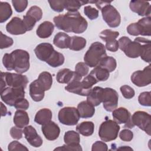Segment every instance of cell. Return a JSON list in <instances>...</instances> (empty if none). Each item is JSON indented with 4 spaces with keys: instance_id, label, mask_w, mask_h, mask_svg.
I'll return each instance as SVG.
<instances>
[{
    "instance_id": "1",
    "label": "cell",
    "mask_w": 151,
    "mask_h": 151,
    "mask_svg": "<svg viewBox=\"0 0 151 151\" xmlns=\"http://www.w3.org/2000/svg\"><path fill=\"white\" fill-rule=\"evenodd\" d=\"M55 27L66 32L81 34L87 28L86 19L78 11L68 12L64 15H59L54 18Z\"/></svg>"
},
{
    "instance_id": "2",
    "label": "cell",
    "mask_w": 151,
    "mask_h": 151,
    "mask_svg": "<svg viewBox=\"0 0 151 151\" xmlns=\"http://www.w3.org/2000/svg\"><path fill=\"white\" fill-rule=\"evenodd\" d=\"M107 56L105 46L100 42H94L90 45L84 57V63L90 67L99 65L102 58Z\"/></svg>"
},
{
    "instance_id": "3",
    "label": "cell",
    "mask_w": 151,
    "mask_h": 151,
    "mask_svg": "<svg viewBox=\"0 0 151 151\" xmlns=\"http://www.w3.org/2000/svg\"><path fill=\"white\" fill-rule=\"evenodd\" d=\"M120 130V126L114 120H107L100 126L99 135L104 142H110L115 140Z\"/></svg>"
},
{
    "instance_id": "4",
    "label": "cell",
    "mask_w": 151,
    "mask_h": 151,
    "mask_svg": "<svg viewBox=\"0 0 151 151\" xmlns=\"http://www.w3.org/2000/svg\"><path fill=\"white\" fill-rule=\"evenodd\" d=\"M14 63V70L19 74H22L29 68V54L24 50L17 49L11 53Z\"/></svg>"
},
{
    "instance_id": "5",
    "label": "cell",
    "mask_w": 151,
    "mask_h": 151,
    "mask_svg": "<svg viewBox=\"0 0 151 151\" xmlns=\"http://www.w3.org/2000/svg\"><path fill=\"white\" fill-rule=\"evenodd\" d=\"M77 109L74 107H65L61 109L58 114L59 122L67 126H74L77 124L80 119Z\"/></svg>"
},
{
    "instance_id": "6",
    "label": "cell",
    "mask_w": 151,
    "mask_h": 151,
    "mask_svg": "<svg viewBox=\"0 0 151 151\" xmlns=\"http://www.w3.org/2000/svg\"><path fill=\"white\" fill-rule=\"evenodd\" d=\"M107 4L101 9L103 20L111 28H116L120 25L121 17L117 10L111 5Z\"/></svg>"
},
{
    "instance_id": "7",
    "label": "cell",
    "mask_w": 151,
    "mask_h": 151,
    "mask_svg": "<svg viewBox=\"0 0 151 151\" xmlns=\"http://www.w3.org/2000/svg\"><path fill=\"white\" fill-rule=\"evenodd\" d=\"M1 78L4 80L7 86L14 88H25L28 82L27 77L19 73L1 72Z\"/></svg>"
},
{
    "instance_id": "8",
    "label": "cell",
    "mask_w": 151,
    "mask_h": 151,
    "mask_svg": "<svg viewBox=\"0 0 151 151\" xmlns=\"http://www.w3.org/2000/svg\"><path fill=\"white\" fill-rule=\"evenodd\" d=\"M131 122L133 126H137L148 135L151 134V116L147 113L143 111H135L131 117Z\"/></svg>"
},
{
    "instance_id": "9",
    "label": "cell",
    "mask_w": 151,
    "mask_h": 151,
    "mask_svg": "<svg viewBox=\"0 0 151 151\" xmlns=\"http://www.w3.org/2000/svg\"><path fill=\"white\" fill-rule=\"evenodd\" d=\"M25 97V91L23 88H14L8 87L1 91V98L6 104L14 106L15 102Z\"/></svg>"
},
{
    "instance_id": "10",
    "label": "cell",
    "mask_w": 151,
    "mask_h": 151,
    "mask_svg": "<svg viewBox=\"0 0 151 151\" xmlns=\"http://www.w3.org/2000/svg\"><path fill=\"white\" fill-rule=\"evenodd\" d=\"M119 95L117 91L111 88L106 87L103 88L102 103L103 107L107 111H112L116 109L118 104Z\"/></svg>"
},
{
    "instance_id": "11",
    "label": "cell",
    "mask_w": 151,
    "mask_h": 151,
    "mask_svg": "<svg viewBox=\"0 0 151 151\" xmlns=\"http://www.w3.org/2000/svg\"><path fill=\"white\" fill-rule=\"evenodd\" d=\"M147 40L143 37H137L133 41L130 40L122 51L129 58H137L142 53V44Z\"/></svg>"
},
{
    "instance_id": "12",
    "label": "cell",
    "mask_w": 151,
    "mask_h": 151,
    "mask_svg": "<svg viewBox=\"0 0 151 151\" xmlns=\"http://www.w3.org/2000/svg\"><path fill=\"white\" fill-rule=\"evenodd\" d=\"M131 81L138 87H144L151 83V67L150 64L143 70L134 71L131 76Z\"/></svg>"
},
{
    "instance_id": "13",
    "label": "cell",
    "mask_w": 151,
    "mask_h": 151,
    "mask_svg": "<svg viewBox=\"0 0 151 151\" xmlns=\"http://www.w3.org/2000/svg\"><path fill=\"white\" fill-rule=\"evenodd\" d=\"M112 116L114 120L119 124H126L125 127L133 128L134 126L131 122V114L124 107L115 109L112 111Z\"/></svg>"
},
{
    "instance_id": "14",
    "label": "cell",
    "mask_w": 151,
    "mask_h": 151,
    "mask_svg": "<svg viewBox=\"0 0 151 151\" xmlns=\"http://www.w3.org/2000/svg\"><path fill=\"white\" fill-rule=\"evenodd\" d=\"M55 51L52 45L47 42L41 43L34 49L37 57L40 60L45 62H47L52 57Z\"/></svg>"
},
{
    "instance_id": "15",
    "label": "cell",
    "mask_w": 151,
    "mask_h": 151,
    "mask_svg": "<svg viewBox=\"0 0 151 151\" xmlns=\"http://www.w3.org/2000/svg\"><path fill=\"white\" fill-rule=\"evenodd\" d=\"M23 132L26 140L32 146L38 147L42 145V139L34 127L31 125L27 126L24 127Z\"/></svg>"
},
{
    "instance_id": "16",
    "label": "cell",
    "mask_w": 151,
    "mask_h": 151,
    "mask_svg": "<svg viewBox=\"0 0 151 151\" xmlns=\"http://www.w3.org/2000/svg\"><path fill=\"white\" fill-rule=\"evenodd\" d=\"M130 9L140 16L150 17V5L149 2L145 1H131L129 5Z\"/></svg>"
},
{
    "instance_id": "17",
    "label": "cell",
    "mask_w": 151,
    "mask_h": 151,
    "mask_svg": "<svg viewBox=\"0 0 151 151\" xmlns=\"http://www.w3.org/2000/svg\"><path fill=\"white\" fill-rule=\"evenodd\" d=\"M6 30L12 35H21L27 32L23 21L17 17L12 18L6 24Z\"/></svg>"
},
{
    "instance_id": "18",
    "label": "cell",
    "mask_w": 151,
    "mask_h": 151,
    "mask_svg": "<svg viewBox=\"0 0 151 151\" xmlns=\"http://www.w3.org/2000/svg\"><path fill=\"white\" fill-rule=\"evenodd\" d=\"M82 76L76 71H73L68 68H63L57 73V81L62 84H68L74 80H81Z\"/></svg>"
},
{
    "instance_id": "19",
    "label": "cell",
    "mask_w": 151,
    "mask_h": 151,
    "mask_svg": "<svg viewBox=\"0 0 151 151\" xmlns=\"http://www.w3.org/2000/svg\"><path fill=\"white\" fill-rule=\"evenodd\" d=\"M41 130L45 137L48 140H54L57 139L60 133L59 126L51 120L42 125Z\"/></svg>"
},
{
    "instance_id": "20",
    "label": "cell",
    "mask_w": 151,
    "mask_h": 151,
    "mask_svg": "<svg viewBox=\"0 0 151 151\" xmlns=\"http://www.w3.org/2000/svg\"><path fill=\"white\" fill-rule=\"evenodd\" d=\"M29 95L34 101L38 102L44 99L45 90L38 83L37 80H35L29 84Z\"/></svg>"
},
{
    "instance_id": "21",
    "label": "cell",
    "mask_w": 151,
    "mask_h": 151,
    "mask_svg": "<svg viewBox=\"0 0 151 151\" xmlns=\"http://www.w3.org/2000/svg\"><path fill=\"white\" fill-rule=\"evenodd\" d=\"M65 89L68 92L77 94L80 96H87L90 93L89 90H86L82 85L81 81L80 80H74L70 83L67 84V86H65Z\"/></svg>"
},
{
    "instance_id": "22",
    "label": "cell",
    "mask_w": 151,
    "mask_h": 151,
    "mask_svg": "<svg viewBox=\"0 0 151 151\" xmlns=\"http://www.w3.org/2000/svg\"><path fill=\"white\" fill-rule=\"evenodd\" d=\"M103 88L96 86L91 88V91L87 96V101L93 106H97L102 102Z\"/></svg>"
},
{
    "instance_id": "23",
    "label": "cell",
    "mask_w": 151,
    "mask_h": 151,
    "mask_svg": "<svg viewBox=\"0 0 151 151\" xmlns=\"http://www.w3.org/2000/svg\"><path fill=\"white\" fill-rule=\"evenodd\" d=\"M77 110L80 117L83 119L90 118L93 116L95 113L94 106L88 103L87 101L80 102L77 106Z\"/></svg>"
},
{
    "instance_id": "24",
    "label": "cell",
    "mask_w": 151,
    "mask_h": 151,
    "mask_svg": "<svg viewBox=\"0 0 151 151\" xmlns=\"http://www.w3.org/2000/svg\"><path fill=\"white\" fill-rule=\"evenodd\" d=\"M54 29V24L50 21H45L38 26L36 30V34L41 38H47L51 35Z\"/></svg>"
},
{
    "instance_id": "25",
    "label": "cell",
    "mask_w": 151,
    "mask_h": 151,
    "mask_svg": "<svg viewBox=\"0 0 151 151\" xmlns=\"http://www.w3.org/2000/svg\"><path fill=\"white\" fill-rule=\"evenodd\" d=\"M13 121L17 127L22 129L28 124L29 119L28 113L25 110H18L15 113Z\"/></svg>"
},
{
    "instance_id": "26",
    "label": "cell",
    "mask_w": 151,
    "mask_h": 151,
    "mask_svg": "<svg viewBox=\"0 0 151 151\" xmlns=\"http://www.w3.org/2000/svg\"><path fill=\"white\" fill-rule=\"evenodd\" d=\"M52 111L48 109L44 108L37 112L35 116L34 121L38 124L43 125L50 122L52 119Z\"/></svg>"
},
{
    "instance_id": "27",
    "label": "cell",
    "mask_w": 151,
    "mask_h": 151,
    "mask_svg": "<svg viewBox=\"0 0 151 151\" xmlns=\"http://www.w3.org/2000/svg\"><path fill=\"white\" fill-rule=\"evenodd\" d=\"M71 37L66 33L59 32L53 39V44L59 48H68L69 47Z\"/></svg>"
},
{
    "instance_id": "28",
    "label": "cell",
    "mask_w": 151,
    "mask_h": 151,
    "mask_svg": "<svg viewBox=\"0 0 151 151\" xmlns=\"http://www.w3.org/2000/svg\"><path fill=\"white\" fill-rule=\"evenodd\" d=\"M38 83L45 91L50 89L52 84V78L51 74L47 71L41 73L37 79Z\"/></svg>"
},
{
    "instance_id": "29",
    "label": "cell",
    "mask_w": 151,
    "mask_h": 151,
    "mask_svg": "<svg viewBox=\"0 0 151 151\" xmlns=\"http://www.w3.org/2000/svg\"><path fill=\"white\" fill-rule=\"evenodd\" d=\"M76 130L78 133L84 136H91L94 130V124L92 122H83L76 127Z\"/></svg>"
},
{
    "instance_id": "30",
    "label": "cell",
    "mask_w": 151,
    "mask_h": 151,
    "mask_svg": "<svg viewBox=\"0 0 151 151\" xmlns=\"http://www.w3.org/2000/svg\"><path fill=\"white\" fill-rule=\"evenodd\" d=\"M90 74L93 76L98 82L104 81L109 78L110 72L101 67L97 66L91 71Z\"/></svg>"
},
{
    "instance_id": "31",
    "label": "cell",
    "mask_w": 151,
    "mask_h": 151,
    "mask_svg": "<svg viewBox=\"0 0 151 151\" xmlns=\"http://www.w3.org/2000/svg\"><path fill=\"white\" fill-rule=\"evenodd\" d=\"M86 40L84 38L73 36L70 38L68 48L73 51H80L86 47Z\"/></svg>"
},
{
    "instance_id": "32",
    "label": "cell",
    "mask_w": 151,
    "mask_h": 151,
    "mask_svg": "<svg viewBox=\"0 0 151 151\" xmlns=\"http://www.w3.org/2000/svg\"><path fill=\"white\" fill-rule=\"evenodd\" d=\"M140 29V35L143 36H150L151 34V18L150 17H144L137 22Z\"/></svg>"
},
{
    "instance_id": "33",
    "label": "cell",
    "mask_w": 151,
    "mask_h": 151,
    "mask_svg": "<svg viewBox=\"0 0 151 151\" xmlns=\"http://www.w3.org/2000/svg\"><path fill=\"white\" fill-rule=\"evenodd\" d=\"M12 11L11 5L6 2H0V22L7 21L12 15Z\"/></svg>"
},
{
    "instance_id": "34",
    "label": "cell",
    "mask_w": 151,
    "mask_h": 151,
    "mask_svg": "<svg viewBox=\"0 0 151 151\" xmlns=\"http://www.w3.org/2000/svg\"><path fill=\"white\" fill-rule=\"evenodd\" d=\"M98 66L101 67L109 72L113 71L117 66L116 60L112 57L110 56H106L103 58L101 59Z\"/></svg>"
},
{
    "instance_id": "35",
    "label": "cell",
    "mask_w": 151,
    "mask_h": 151,
    "mask_svg": "<svg viewBox=\"0 0 151 151\" xmlns=\"http://www.w3.org/2000/svg\"><path fill=\"white\" fill-rule=\"evenodd\" d=\"M64 141L66 145L80 144V137L79 133L74 130L67 131L64 134Z\"/></svg>"
},
{
    "instance_id": "36",
    "label": "cell",
    "mask_w": 151,
    "mask_h": 151,
    "mask_svg": "<svg viewBox=\"0 0 151 151\" xmlns=\"http://www.w3.org/2000/svg\"><path fill=\"white\" fill-rule=\"evenodd\" d=\"M89 3V1L78 0L64 1V7L68 12H76L83 5Z\"/></svg>"
},
{
    "instance_id": "37",
    "label": "cell",
    "mask_w": 151,
    "mask_h": 151,
    "mask_svg": "<svg viewBox=\"0 0 151 151\" xmlns=\"http://www.w3.org/2000/svg\"><path fill=\"white\" fill-rule=\"evenodd\" d=\"M64 60L65 58L63 54L55 51L52 57L46 63L52 67H57L63 65Z\"/></svg>"
},
{
    "instance_id": "38",
    "label": "cell",
    "mask_w": 151,
    "mask_h": 151,
    "mask_svg": "<svg viewBox=\"0 0 151 151\" xmlns=\"http://www.w3.org/2000/svg\"><path fill=\"white\" fill-rule=\"evenodd\" d=\"M150 40H148L146 42L142 44V51L140 54L141 58L147 62L150 63V52H151V45H150Z\"/></svg>"
},
{
    "instance_id": "39",
    "label": "cell",
    "mask_w": 151,
    "mask_h": 151,
    "mask_svg": "<svg viewBox=\"0 0 151 151\" xmlns=\"http://www.w3.org/2000/svg\"><path fill=\"white\" fill-rule=\"evenodd\" d=\"M119 35V32L117 31H114L111 29H104L100 32L99 37L101 40L107 42L110 40H116Z\"/></svg>"
},
{
    "instance_id": "40",
    "label": "cell",
    "mask_w": 151,
    "mask_h": 151,
    "mask_svg": "<svg viewBox=\"0 0 151 151\" xmlns=\"http://www.w3.org/2000/svg\"><path fill=\"white\" fill-rule=\"evenodd\" d=\"M26 15L33 17L37 22L42 18V11L40 7L37 6H32L27 11Z\"/></svg>"
},
{
    "instance_id": "41",
    "label": "cell",
    "mask_w": 151,
    "mask_h": 151,
    "mask_svg": "<svg viewBox=\"0 0 151 151\" xmlns=\"http://www.w3.org/2000/svg\"><path fill=\"white\" fill-rule=\"evenodd\" d=\"M139 103L144 106H151V96L150 91H145L140 94L138 97Z\"/></svg>"
},
{
    "instance_id": "42",
    "label": "cell",
    "mask_w": 151,
    "mask_h": 151,
    "mask_svg": "<svg viewBox=\"0 0 151 151\" xmlns=\"http://www.w3.org/2000/svg\"><path fill=\"white\" fill-rule=\"evenodd\" d=\"M98 81L96 80V78L91 76V74H88L83 80L81 81L83 86L87 90L90 91L91 90V87L93 85L96 84Z\"/></svg>"
},
{
    "instance_id": "43",
    "label": "cell",
    "mask_w": 151,
    "mask_h": 151,
    "mask_svg": "<svg viewBox=\"0 0 151 151\" xmlns=\"http://www.w3.org/2000/svg\"><path fill=\"white\" fill-rule=\"evenodd\" d=\"M84 13L91 20L96 19L99 17V11L90 5L84 7Z\"/></svg>"
},
{
    "instance_id": "44",
    "label": "cell",
    "mask_w": 151,
    "mask_h": 151,
    "mask_svg": "<svg viewBox=\"0 0 151 151\" xmlns=\"http://www.w3.org/2000/svg\"><path fill=\"white\" fill-rule=\"evenodd\" d=\"M0 42H1L0 48L1 49H4L11 46L14 43V41L12 38L4 34L1 31L0 32Z\"/></svg>"
},
{
    "instance_id": "45",
    "label": "cell",
    "mask_w": 151,
    "mask_h": 151,
    "mask_svg": "<svg viewBox=\"0 0 151 151\" xmlns=\"http://www.w3.org/2000/svg\"><path fill=\"white\" fill-rule=\"evenodd\" d=\"M120 90L123 96L127 99H130L134 96V90L129 86L123 85L120 87Z\"/></svg>"
},
{
    "instance_id": "46",
    "label": "cell",
    "mask_w": 151,
    "mask_h": 151,
    "mask_svg": "<svg viewBox=\"0 0 151 151\" xmlns=\"http://www.w3.org/2000/svg\"><path fill=\"white\" fill-rule=\"evenodd\" d=\"M48 3L52 9L57 12H63L65 9L64 7V1H48Z\"/></svg>"
},
{
    "instance_id": "47",
    "label": "cell",
    "mask_w": 151,
    "mask_h": 151,
    "mask_svg": "<svg viewBox=\"0 0 151 151\" xmlns=\"http://www.w3.org/2000/svg\"><path fill=\"white\" fill-rule=\"evenodd\" d=\"M12 4L15 10L17 12H23L28 5V1L27 0H13L12 1Z\"/></svg>"
},
{
    "instance_id": "48",
    "label": "cell",
    "mask_w": 151,
    "mask_h": 151,
    "mask_svg": "<svg viewBox=\"0 0 151 151\" xmlns=\"http://www.w3.org/2000/svg\"><path fill=\"white\" fill-rule=\"evenodd\" d=\"M23 22L25 25V29L27 31H29L32 29V28L34 27L35 23L37 22V21L35 19H34L33 17L25 15L23 16Z\"/></svg>"
},
{
    "instance_id": "49",
    "label": "cell",
    "mask_w": 151,
    "mask_h": 151,
    "mask_svg": "<svg viewBox=\"0 0 151 151\" xmlns=\"http://www.w3.org/2000/svg\"><path fill=\"white\" fill-rule=\"evenodd\" d=\"M2 63L7 70L11 71L14 70L13 60L11 53H6L4 55L2 58Z\"/></svg>"
},
{
    "instance_id": "50",
    "label": "cell",
    "mask_w": 151,
    "mask_h": 151,
    "mask_svg": "<svg viewBox=\"0 0 151 151\" xmlns=\"http://www.w3.org/2000/svg\"><path fill=\"white\" fill-rule=\"evenodd\" d=\"M88 66L85 63L80 62L76 65L75 71L80 76H81L82 77L87 76V74L88 73Z\"/></svg>"
},
{
    "instance_id": "51",
    "label": "cell",
    "mask_w": 151,
    "mask_h": 151,
    "mask_svg": "<svg viewBox=\"0 0 151 151\" xmlns=\"http://www.w3.org/2000/svg\"><path fill=\"white\" fill-rule=\"evenodd\" d=\"M8 149L9 151H12V150H28V149L23 145L22 144L20 143L18 141L14 140L11 142L8 145Z\"/></svg>"
},
{
    "instance_id": "52",
    "label": "cell",
    "mask_w": 151,
    "mask_h": 151,
    "mask_svg": "<svg viewBox=\"0 0 151 151\" xmlns=\"http://www.w3.org/2000/svg\"><path fill=\"white\" fill-rule=\"evenodd\" d=\"M119 137L123 141L130 142L133 138V133L129 129H123L120 132Z\"/></svg>"
},
{
    "instance_id": "53",
    "label": "cell",
    "mask_w": 151,
    "mask_h": 151,
    "mask_svg": "<svg viewBox=\"0 0 151 151\" xmlns=\"http://www.w3.org/2000/svg\"><path fill=\"white\" fill-rule=\"evenodd\" d=\"M77 150L81 151L83 149L80 144L77 145H64L62 146H60L54 149V150Z\"/></svg>"
},
{
    "instance_id": "54",
    "label": "cell",
    "mask_w": 151,
    "mask_h": 151,
    "mask_svg": "<svg viewBox=\"0 0 151 151\" xmlns=\"http://www.w3.org/2000/svg\"><path fill=\"white\" fill-rule=\"evenodd\" d=\"M14 106L17 110H27L29 107V102L27 99L24 98H22L18 100L15 102Z\"/></svg>"
},
{
    "instance_id": "55",
    "label": "cell",
    "mask_w": 151,
    "mask_h": 151,
    "mask_svg": "<svg viewBox=\"0 0 151 151\" xmlns=\"http://www.w3.org/2000/svg\"><path fill=\"white\" fill-rule=\"evenodd\" d=\"M106 48L111 52H116L118 50L119 46L118 41L116 40H112L106 42Z\"/></svg>"
},
{
    "instance_id": "56",
    "label": "cell",
    "mask_w": 151,
    "mask_h": 151,
    "mask_svg": "<svg viewBox=\"0 0 151 151\" xmlns=\"http://www.w3.org/2000/svg\"><path fill=\"white\" fill-rule=\"evenodd\" d=\"M23 131L21 130V128L18 127H12L10 130V134L13 139H20L22 137Z\"/></svg>"
},
{
    "instance_id": "57",
    "label": "cell",
    "mask_w": 151,
    "mask_h": 151,
    "mask_svg": "<svg viewBox=\"0 0 151 151\" xmlns=\"http://www.w3.org/2000/svg\"><path fill=\"white\" fill-rule=\"evenodd\" d=\"M108 150L107 145L103 142L101 141H96L92 145L91 150L92 151H97V150H101V151H107Z\"/></svg>"
},
{
    "instance_id": "58",
    "label": "cell",
    "mask_w": 151,
    "mask_h": 151,
    "mask_svg": "<svg viewBox=\"0 0 151 151\" xmlns=\"http://www.w3.org/2000/svg\"><path fill=\"white\" fill-rule=\"evenodd\" d=\"M127 32L133 36H137L140 35L139 28L137 22L134 23H132L130 25H129L127 27Z\"/></svg>"
},
{
    "instance_id": "59",
    "label": "cell",
    "mask_w": 151,
    "mask_h": 151,
    "mask_svg": "<svg viewBox=\"0 0 151 151\" xmlns=\"http://www.w3.org/2000/svg\"><path fill=\"white\" fill-rule=\"evenodd\" d=\"M1 116H5L6 113H7V109L6 106L2 103L1 102Z\"/></svg>"
},
{
    "instance_id": "60",
    "label": "cell",
    "mask_w": 151,
    "mask_h": 151,
    "mask_svg": "<svg viewBox=\"0 0 151 151\" xmlns=\"http://www.w3.org/2000/svg\"><path fill=\"white\" fill-rule=\"evenodd\" d=\"M118 149H123V150H127V149H130V150H132V148L129 147H127V146H124V147H119Z\"/></svg>"
}]
</instances>
